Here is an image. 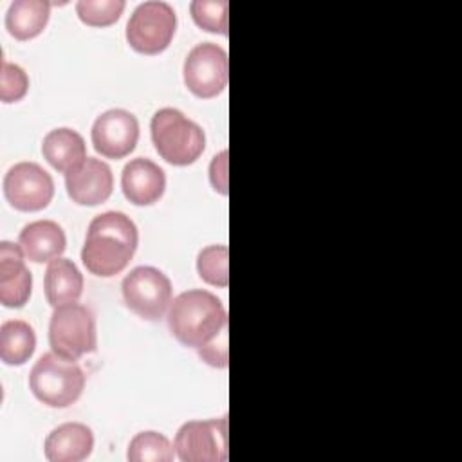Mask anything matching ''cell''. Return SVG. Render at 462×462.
<instances>
[{
	"instance_id": "obj_1",
	"label": "cell",
	"mask_w": 462,
	"mask_h": 462,
	"mask_svg": "<svg viewBox=\"0 0 462 462\" xmlns=\"http://www.w3.org/2000/svg\"><path fill=\"white\" fill-rule=\"evenodd\" d=\"M139 244L134 220L123 211H105L92 218L81 249V262L96 276L119 274Z\"/></svg>"
},
{
	"instance_id": "obj_2",
	"label": "cell",
	"mask_w": 462,
	"mask_h": 462,
	"mask_svg": "<svg viewBox=\"0 0 462 462\" xmlns=\"http://www.w3.org/2000/svg\"><path fill=\"white\" fill-rule=\"evenodd\" d=\"M168 327L179 343L199 350L227 328V312L217 294L189 289L171 300Z\"/></svg>"
},
{
	"instance_id": "obj_3",
	"label": "cell",
	"mask_w": 462,
	"mask_h": 462,
	"mask_svg": "<svg viewBox=\"0 0 462 462\" xmlns=\"http://www.w3.org/2000/svg\"><path fill=\"white\" fill-rule=\"evenodd\" d=\"M152 141L157 153L173 166L195 162L206 148L204 130L179 108L157 110L150 123Z\"/></svg>"
},
{
	"instance_id": "obj_4",
	"label": "cell",
	"mask_w": 462,
	"mask_h": 462,
	"mask_svg": "<svg viewBox=\"0 0 462 462\" xmlns=\"http://www.w3.org/2000/svg\"><path fill=\"white\" fill-rule=\"evenodd\" d=\"M29 388L40 402L51 408H67L79 399L85 388V372L76 361L51 350L32 365Z\"/></svg>"
},
{
	"instance_id": "obj_5",
	"label": "cell",
	"mask_w": 462,
	"mask_h": 462,
	"mask_svg": "<svg viewBox=\"0 0 462 462\" xmlns=\"http://www.w3.org/2000/svg\"><path fill=\"white\" fill-rule=\"evenodd\" d=\"M51 350L65 359L78 361L97 346L94 312L78 301L54 307L49 321Z\"/></svg>"
},
{
	"instance_id": "obj_6",
	"label": "cell",
	"mask_w": 462,
	"mask_h": 462,
	"mask_svg": "<svg viewBox=\"0 0 462 462\" xmlns=\"http://www.w3.org/2000/svg\"><path fill=\"white\" fill-rule=\"evenodd\" d=\"M177 31L175 9L162 0L139 4L126 22V42L141 54H159Z\"/></svg>"
},
{
	"instance_id": "obj_7",
	"label": "cell",
	"mask_w": 462,
	"mask_h": 462,
	"mask_svg": "<svg viewBox=\"0 0 462 462\" xmlns=\"http://www.w3.org/2000/svg\"><path fill=\"white\" fill-rule=\"evenodd\" d=\"M126 307L148 321L161 319L171 305V282L157 267H134L121 283Z\"/></svg>"
},
{
	"instance_id": "obj_8",
	"label": "cell",
	"mask_w": 462,
	"mask_h": 462,
	"mask_svg": "<svg viewBox=\"0 0 462 462\" xmlns=\"http://www.w3.org/2000/svg\"><path fill=\"white\" fill-rule=\"evenodd\" d=\"M182 462H224L227 458V417L184 422L173 440Z\"/></svg>"
},
{
	"instance_id": "obj_9",
	"label": "cell",
	"mask_w": 462,
	"mask_h": 462,
	"mask_svg": "<svg viewBox=\"0 0 462 462\" xmlns=\"http://www.w3.org/2000/svg\"><path fill=\"white\" fill-rule=\"evenodd\" d=\"M182 76L184 85L197 97L208 99L218 96L227 85V52L215 42L197 43L184 60Z\"/></svg>"
},
{
	"instance_id": "obj_10",
	"label": "cell",
	"mask_w": 462,
	"mask_h": 462,
	"mask_svg": "<svg viewBox=\"0 0 462 462\" xmlns=\"http://www.w3.org/2000/svg\"><path fill=\"white\" fill-rule=\"evenodd\" d=\"M4 195L18 211H40L54 197V180L40 164L20 161L4 175Z\"/></svg>"
},
{
	"instance_id": "obj_11",
	"label": "cell",
	"mask_w": 462,
	"mask_h": 462,
	"mask_svg": "<svg viewBox=\"0 0 462 462\" xmlns=\"http://www.w3.org/2000/svg\"><path fill=\"white\" fill-rule=\"evenodd\" d=\"M90 137L97 153L106 159H123L139 141V121L125 108H110L96 117Z\"/></svg>"
},
{
	"instance_id": "obj_12",
	"label": "cell",
	"mask_w": 462,
	"mask_h": 462,
	"mask_svg": "<svg viewBox=\"0 0 462 462\" xmlns=\"http://www.w3.org/2000/svg\"><path fill=\"white\" fill-rule=\"evenodd\" d=\"M65 188L72 202L97 206L112 195L114 175L105 161L85 157L76 168L65 173Z\"/></svg>"
},
{
	"instance_id": "obj_13",
	"label": "cell",
	"mask_w": 462,
	"mask_h": 462,
	"mask_svg": "<svg viewBox=\"0 0 462 462\" xmlns=\"http://www.w3.org/2000/svg\"><path fill=\"white\" fill-rule=\"evenodd\" d=\"M32 291V274L25 265L20 244L0 242V301L4 307H23Z\"/></svg>"
},
{
	"instance_id": "obj_14",
	"label": "cell",
	"mask_w": 462,
	"mask_h": 462,
	"mask_svg": "<svg viewBox=\"0 0 462 462\" xmlns=\"http://www.w3.org/2000/svg\"><path fill=\"white\" fill-rule=\"evenodd\" d=\"M121 188L132 204L152 206L164 195V170L148 157L130 159L121 173Z\"/></svg>"
},
{
	"instance_id": "obj_15",
	"label": "cell",
	"mask_w": 462,
	"mask_h": 462,
	"mask_svg": "<svg viewBox=\"0 0 462 462\" xmlns=\"http://www.w3.org/2000/svg\"><path fill=\"white\" fill-rule=\"evenodd\" d=\"M94 449V433L83 422H63L45 439L43 453L49 462H81Z\"/></svg>"
},
{
	"instance_id": "obj_16",
	"label": "cell",
	"mask_w": 462,
	"mask_h": 462,
	"mask_svg": "<svg viewBox=\"0 0 462 462\" xmlns=\"http://www.w3.org/2000/svg\"><path fill=\"white\" fill-rule=\"evenodd\" d=\"M18 244L29 262L43 263L61 256L67 247V236L58 222L34 220L22 227Z\"/></svg>"
},
{
	"instance_id": "obj_17",
	"label": "cell",
	"mask_w": 462,
	"mask_h": 462,
	"mask_svg": "<svg viewBox=\"0 0 462 462\" xmlns=\"http://www.w3.org/2000/svg\"><path fill=\"white\" fill-rule=\"evenodd\" d=\"M43 289L51 307L78 301L83 292V274L70 258L58 256L45 269Z\"/></svg>"
},
{
	"instance_id": "obj_18",
	"label": "cell",
	"mask_w": 462,
	"mask_h": 462,
	"mask_svg": "<svg viewBox=\"0 0 462 462\" xmlns=\"http://www.w3.org/2000/svg\"><path fill=\"white\" fill-rule=\"evenodd\" d=\"M42 153L54 170L67 173L87 157V144L81 134L72 128L60 126L43 137Z\"/></svg>"
},
{
	"instance_id": "obj_19",
	"label": "cell",
	"mask_w": 462,
	"mask_h": 462,
	"mask_svg": "<svg viewBox=\"0 0 462 462\" xmlns=\"http://www.w3.org/2000/svg\"><path fill=\"white\" fill-rule=\"evenodd\" d=\"M51 16L47 0H13L5 11V29L16 40L38 36Z\"/></svg>"
},
{
	"instance_id": "obj_20",
	"label": "cell",
	"mask_w": 462,
	"mask_h": 462,
	"mask_svg": "<svg viewBox=\"0 0 462 462\" xmlns=\"http://www.w3.org/2000/svg\"><path fill=\"white\" fill-rule=\"evenodd\" d=\"M36 348L34 328L23 319H7L0 325V359L20 366L31 359Z\"/></svg>"
},
{
	"instance_id": "obj_21",
	"label": "cell",
	"mask_w": 462,
	"mask_h": 462,
	"mask_svg": "<svg viewBox=\"0 0 462 462\" xmlns=\"http://www.w3.org/2000/svg\"><path fill=\"white\" fill-rule=\"evenodd\" d=\"M177 457L170 439L159 431H139L128 444L130 462H171Z\"/></svg>"
},
{
	"instance_id": "obj_22",
	"label": "cell",
	"mask_w": 462,
	"mask_h": 462,
	"mask_svg": "<svg viewBox=\"0 0 462 462\" xmlns=\"http://www.w3.org/2000/svg\"><path fill=\"white\" fill-rule=\"evenodd\" d=\"M199 276L215 287H227L229 283V249L226 244H213L200 249L197 256Z\"/></svg>"
},
{
	"instance_id": "obj_23",
	"label": "cell",
	"mask_w": 462,
	"mask_h": 462,
	"mask_svg": "<svg viewBox=\"0 0 462 462\" xmlns=\"http://www.w3.org/2000/svg\"><path fill=\"white\" fill-rule=\"evenodd\" d=\"M125 5V0H79L76 13L90 27H106L121 18Z\"/></svg>"
},
{
	"instance_id": "obj_24",
	"label": "cell",
	"mask_w": 462,
	"mask_h": 462,
	"mask_svg": "<svg viewBox=\"0 0 462 462\" xmlns=\"http://www.w3.org/2000/svg\"><path fill=\"white\" fill-rule=\"evenodd\" d=\"M227 7L226 0H193L189 13L193 22L209 32L227 34Z\"/></svg>"
},
{
	"instance_id": "obj_25",
	"label": "cell",
	"mask_w": 462,
	"mask_h": 462,
	"mask_svg": "<svg viewBox=\"0 0 462 462\" xmlns=\"http://www.w3.org/2000/svg\"><path fill=\"white\" fill-rule=\"evenodd\" d=\"M29 90V76L27 72L7 60H2L0 70V99L4 103L20 101Z\"/></svg>"
},
{
	"instance_id": "obj_26",
	"label": "cell",
	"mask_w": 462,
	"mask_h": 462,
	"mask_svg": "<svg viewBox=\"0 0 462 462\" xmlns=\"http://www.w3.org/2000/svg\"><path fill=\"white\" fill-rule=\"evenodd\" d=\"M199 356L202 361H206L211 366L217 368H226L227 361H229V352H227V328H224L213 341H209L208 345L200 346Z\"/></svg>"
},
{
	"instance_id": "obj_27",
	"label": "cell",
	"mask_w": 462,
	"mask_h": 462,
	"mask_svg": "<svg viewBox=\"0 0 462 462\" xmlns=\"http://www.w3.org/2000/svg\"><path fill=\"white\" fill-rule=\"evenodd\" d=\"M227 157H229L227 150H222L209 162V182L215 188V191H218L222 195H227V191H229L227 189L229 188V184H227Z\"/></svg>"
}]
</instances>
